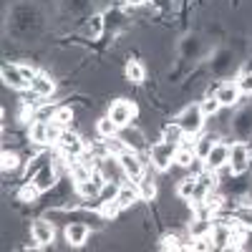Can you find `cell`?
<instances>
[{"label":"cell","instance_id":"cell-1","mask_svg":"<svg viewBox=\"0 0 252 252\" xmlns=\"http://www.w3.org/2000/svg\"><path fill=\"white\" fill-rule=\"evenodd\" d=\"M174 121L182 126V131L189 134V136H197L207 129V116L202 114L199 109V101H192V103H184L182 111L174 116Z\"/></svg>","mask_w":252,"mask_h":252},{"label":"cell","instance_id":"cell-2","mask_svg":"<svg viewBox=\"0 0 252 252\" xmlns=\"http://www.w3.org/2000/svg\"><path fill=\"white\" fill-rule=\"evenodd\" d=\"M149 166L154 172L159 174H166L172 169V164H174V154H177V146L169 144V141H164V139H157L149 144Z\"/></svg>","mask_w":252,"mask_h":252},{"label":"cell","instance_id":"cell-3","mask_svg":"<svg viewBox=\"0 0 252 252\" xmlns=\"http://www.w3.org/2000/svg\"><path fill=\"white\" fill-rule=\"evenodd\" d=\"M109 119L119 126V129H124V126H131L136 124L139 119V106H136V101L131 98H126V96H119L109 103V109H106Z\"/></svg>","mask_w":252,"mask_h":252},{"label":"cell","instance_id":"cell-4","mask_svg":"<svg viewBox=\"0 0 252 252\" xmlns=\"http://www.w3.org/2000/svg\"><path fill=\"white\" fill-rule=\"evenodd\" d=\"M229 172H232L235 177H245L250 172L252 166V149L247 141H240L235 139L232 144H229Z\"/></svg>","mask_w":252,"mask_h":252},{"label":"cell","instance_id":"cell-5","mask_svg":"<svg viewBox=\"0 0 252 252\" xmlns=\"http://www.w3.org/2000/svg\"><path fill=\"white\" fill-rule=\"evenodd\" d=\"M56 91H58L56 76L40 68V71L35 73V78L31 81L28 91H23V94H26L28 98H35V101H48V98H53V96H56Z\"/></svg>","mask_w":252,"mask_h":252},{"label":"cell","instance_id":"cell-6","mask_svg":"<svg viewBox=\"0 0 252 252\" xmlns=\"http://www.w3.org/2000/svg\"><path fill=\"white\" fill-rule=\"evenodd\" d=\"M56 149H58L63 157H68V159H78L83 152H86V136L71 126V129H66V131L61 134Z\"/></svg>","mask_w":252,"mask_h":252},{"label":"cell","instance_id":"cell-7","mask_svg":"<svg viewBox=\"0 0 252 252\" xmlns=\"http://www.w3.org/2000/svg\"><path fill=\"white\" fill-rule=\"evenodd\" d=\"M94 237V227L83 220H73L63 227V240H66V247H83L89 240Z\"/></svg>","mask_w":252,"mask_h":252},{"label":"cell","instance_id":"cell-8","mask_svg":"<svg viewBox=\"0 0 252 252\" xmlns=\"http://www.w3.org/2000/svg\"><path fill=\"white\" fill-rule=\"evenodd\" d=\"M56 222L53 220H48L46 215L43 217H35L33 222H31V237L40 245V247H53V242H56Z\"/></svg>","mask_w":252,"mask_h":252},{"label":"cell","instance_id":"cell-9","mask_svg":"<svg viewBox=\"0 0 252 252\" xmlns=\"http://www.w3.org/2000/svg\"><path fill=\"white\" fill-rule=\"evenodd\" d=\"M229 134H232V139H240V141L252 139V106H242V109L235 111Z\"/></svg>","mask_w":252,"mask_h":252},{"label":"cell","instance_id":"cell-10","mask_svg":"<svg viewBox=\"0 0 252 252\" xmlns=\"http://www.w3.org/2000/svg\"><path fill=\"white\" fill-rule=\"evenodd\" d=\"M215 96L220 98L222 109H237V106H240V98H242L235 78H232V81L224 78L222 83H217V86H215Z\"/></svg>","mask_w":252,"mask_h":252},{"label":"cell","instance_id":"cell-11","mask_svg":"<svg viewBox=\"0 0 252 252\" xmlns=\"http://www.w3.org/2000/svg\"><path fill=\"white\" fill-rule=\"evenodd\" d=\"M119 136L124 139V144L129 146L131 152H146L149 149V139H146V134H144V129L139 124H131V126L119 129Z\"/></svg>","mask_w":252,"mask_h":252},{"label":"cell","instance_id":"cell-12","mask_svg":"<svg viewBox=\"0 0 252 252\" xmlns=\"http://www.w3.org/2000/svg\"><path fill=\"white\" fill-rule=\"evenodd\" d=\"M48 124L51 121H43V119H33L28 126H26V139L38 146V149H51L48 144Z\"/></svg>","mask_w":252,"mask_h":252},{"label":"cell","instance_id":"cell-13","mask_svg":"<svg viewBox=\"0 0 252 252\" xmlns=\"http://www.w3.org/2000/svg\"><path fill=\"white\" fill-rule=\"evenodd\" d=\"M0 73H3V83L8 89H13V91H28V86L31 83L26 81V76L20 73V63H3V68H0Z\"/></svg>","mask_w":252,"mask_h":252},{"label":"cell","instance_id":"cell-14","mask_svg":"<svg viewBox=\"0 0 252 252\" xmlns=\"http://www.w3.org/2000/svg\"><path fill=\"white\" fill-rule=\"evenodd\" d=\"M204 164H207V169H212V172H220V169H224V166L229 164V141L220 139V141L212 146V152L207 154Z\"/></svg>","mask_w":252,"mask_h":252},{"label":"cell","instance_id":"cell-15","mask_svg":"<svg viewBox=\"0 0 252 252\" xmlns=\"http://www.w3.org/2000/svg\"><path fill=\"white\" fill-rule=\"evenodd\" d=\"M98 172L103 174V179H106V182H114V184L126 182V174H124V169H121V161H119V157H114V154H106V157L98 161Z\"/></svg>","mask_w":252,"mask_h":252},{"label":"cell","instance_id":"cell-16","mask_svg":"<svg viewBox=\"0 0 252 252\" xmlns=\"http://www.w3.org/2000/svg\"><path fill=\"white\" fill-rule=\"evenodd\" d=\"M116 199H119V204L124 207V212H126V209L139 207V204H141V194H139L136 182H131V179L121 182V184H119V192H116Z\"/></svg>","mask_w":252,"mask_h":252},{"label":"cell","instance_id":"cell-17","mask_svg":"<svg viewBox=\"0 0 252 252\" xmlns=\"http://www.w3.org/2000/svg\"><path fill=\"white\" fill-rule=\"evenodd\" d=\"M0 169H3V174L26 172V157L20 154V149H3V157H0Z\"/></svg>","mask_w":252,"mask_h":252},{"label":"cell","instance_id":"cell-18","mask_svg":"<svg viewBox=\"0 0 252 252\" xmlns=\"http://www.w3.org/2000/svg\"><path fill=\"white\" fill-rule=\"evenodd\" d=\"M58 179H61V177H58V172L53 169V164L48 161V164L43 166V169H38V172H35V177H33L31 182H33V184H35L43 194H48L51 189L58 184Z\"/></svg>","mask_w":252,"mask_h":252},{"label":"cell","instance_id":"cell-19","mask_svg":"<svg viewBox=\"0 0 252 252\" xmlns=\"http://www.w3.org/2000/svg\"><path fill=\"white\" fill-rule=\"evenodd\" d=\"M106 33V15L103 13H91L86 18V26H83V35L89 40H101V35Z\"/></svg>","mask_w":252,"mask_h":252},{"label":"cell","instance_id":"cell-20","mask_svg":"<svg viewBox=\"0 0 252 252\" xmlns=\"http://www.w3.org/2000/svg\"><path fill=\"white\" fill-rule=\"evenodd\" d=\"M229 217L235 224L252 229V202H240V204H229Z\"/></svg>","mask_w":252,"mask_h":252},{"label":"cell","instance_id":"cell-21","mask_svg":"<svg viewBox=\"0 0 252 252\" xmlns=\"http://www.w3.org/2000/svg\"><path fill=\"white\" fill-rule=\"evenodd\" d=\"M124 78H126V83H131V86H141V83L146 81V66H144L141 61H136V58L126 61Z\"/></svg>","mask_w":252,"mask_h":252},{"label":"cell","instance_id":"cell-22","mask_svg":"<svg viewBox=\"0 0 252 252\" xmlns=\"http://www.w3.org/2000/svg\"><path fill=\"white\" fill-rule=\"evenodd\" d=\"M40 189L33 184V182H23L18 187V192H15V197H18V202H23V204H28V207H35L38 202H40Z\"/></svg>","mask_w":252,"mask_h":252},{"label":"cell","instance_id":"cell-23","mask_svg":"<svg viewBox=\"0 0 252 252\" xmlns=\"http://www.w3.org/2000/svg\"><path fill=\"white\" fill-rule=\"evenodd\" d=\"M96 212L101 215L103 222H116V220L121 217V212H124V207L119 204L116 197H114V199H101V204H98Z\"/></svg>","mask_w":252,"mask_h":252},{"label":"cell","instance_id":"cell-24","mask_svg":"<svg viewBox=\"0 0 252 252\" xmlns=\"http://www.w3.org/2000/svg\"><path fill=\"white\" fill-rule=\"evenodd\" d=\"M194 189H197V177L194 174H184L177 184H174V194L184 202H192L194 197Z\"/></svg>","mask_w":252,"mask_h":252},{"label":"cell","instance_id":"cell-25","mask_svg":"<svg viewBox=\"0 0 252 252\" xmlns=\"http://www.w3.org/2000/svg\"><path fill=\"white\" fill-rule=\"evenodd\" d=\"M76 116H78V111L71 106V103H61L51 121H56L58 126H63V129H71V126L76 124Z\"/></svg>","mask_w":252,"mask_h":252},{"label":"cell","instance_id":"cell-26","mask_svg":"<svg viewBox=\"0 0 252 252\" xmlns=\"http://www.w3.org/2000/svg\"><path fill=\"white\" fill-rule=\"evenodd\" d=\"M94 134H96L98 139H111V136L119 134V126L109 119V114H103V116H98V119L94 121Z\"/></svg>","mask_w":252,"mask_h":252},{"label":"cell","instance_id":"cell-27","mask_svg":"<svg viewBox=\"0 0 252 252\" xmlns=\"http://www.w3.org/2000/svg\"><path fill=\"white\" fill-rule=\"evenodd\" d=\"M68 177L76 182V184H83V182H89L94 177V169L86 164V161H81V159H71V169H68Z\"/></svg>","mask_w":252,"mask_h":252},{"label":"cell","instance_id":"cell-28","mask_svg":"<svg viewBox=\"0 0 252 252\" xmlns=\"http://www.w3.org/2000/svg\"><path fill=\"white\" fill-rule=\"evenodd\" d=\"M184 136H187V134L182 131V126H179L177 121H166V124H161V134H159V139H164V141H169V144L179 146V141H182Z\"/></svg>","mask_w":252,"mask_h":252},{"label":"cell","instance_id":"cell-29","mask_svg":"<svg viewBox=\"0 0 252 252\" xmlns=\"http://www.w3.org/2000/svg\"><path fill=\"white\" fill-rule=\"evenodd\" d=\"M199 109H202V114H204L207 119H212V116H217V114L222 111V103H220V98L215 96V91H209V94H204V96L199 98Z\"/></svg>","mask_w":252,"mask_h":252},{"label":"cell","instance_id":"cell-30","mask_svg":"<svg viewBox=\"0 0 252 252\" xmlns=\"http://www.w3.org/2000/svg\"><path fill=\"white\" fill-rule=\"evenodd\" d=\"M235 83L242 96H252V68H242L237 76H235Z\"/></svg>","mask_w":252,"mask_h":252},{"label":"cell","instance_id":"cell-31","mask_svg":"<svg viewBox=\"0 0 252 252\" xmlns=\"http://www.w3.org/2000/svg\"><path fill=\"white\" fill-rule=\"evenodd\" d=\"M103 144H106V152L109 154H114V157H121L126 149H129V146L124 144V139L116 134V136H111V139H103Z\"/></svg>","mask_w":252,"mask_h":252},{"label":"cell","instance_id":"cell-32","mask_svg":"<svg viewBox=\"0 0 252 252\" xmlns=\"http://www.w3.org/2000/svg\"><path fill=\"white\" fill-rule=\"evenodd\" d=\"M152 3V0H121V8L124 10H139V8H146V5H149Z\"/></svg>","mask_w":252,"mask_h":252}]
</instances>
